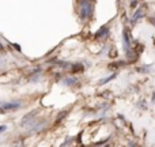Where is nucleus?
Here are the masks:
<instances>
[{
    "label": "nucleus",
    "instance_id": "obj_1",
    "mask_svg": "<svg viewBox=\"0 0 155 147\" xmlns=\"http://www.w3.org/2000/svg\"><path fill=\"white\" fill-rule=\"evenodd\" d=\"M91 14V7L87 2H82V18H88Z\"/></svg>",
    "mask_w": 155,
    "mask_h": 147
},
{
    "label": "nucleus",
    "instance_id": "obj_2",
    "mask_svg": "<svg viewBox=\"0 0 155 147\" xmlns=\"http://www.w3.org/2000/svg\"><path fill=\"white\" fill-rule=\"evenodd\" d=\"M2 106L4 108V109H16V108L21 106V104H18V102H16V104H4V105H2Z\"/></svg>",
    "mask_w": 155,
    "mask_h": 147
},
{
    "label": "nucleus",
    "instance_id": "obj_3",
    "mask_svg": "<svg viewBox=\"0 0 155 147\" xmlns=\"http://www.w3.org/2000/svg\"><path fill=\"white\" fill-rule=\"evenodd\" d=\"M3 131H5V127L4 125H0V132H3Z\"/></svg>",
    "mask_w": 155,
    "mask_h": 147
}]
</instances>
